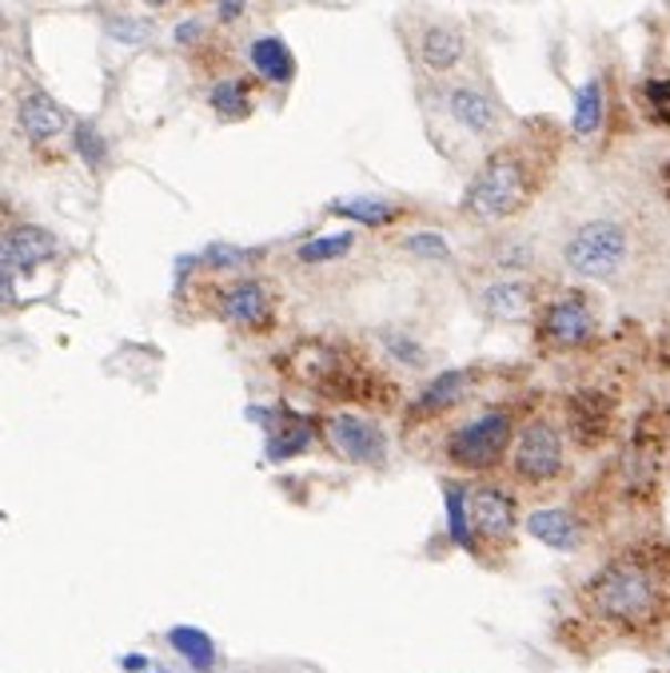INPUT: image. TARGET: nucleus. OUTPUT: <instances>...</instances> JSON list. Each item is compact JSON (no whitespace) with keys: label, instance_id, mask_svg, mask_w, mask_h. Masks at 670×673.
<instances>
[{"label":"nucleus","instance_id":"cd10ccee","mask_svg":"<svg viewBox=\"0 0 670 673\" xmlns=\"http://www.w3.org/2000/svg\"><path fill=\"white\" fill-rule=\"evenodd\" d=\"M208 104L216 116L224 120H244L251 112V92L244 80H220V84H212L208 92Z\"/></svg>","mask_w":670,"mask_h":673},{"label":"nucleus","instance_id":"2f4dec72","mask_svg":"<svg viewBox=\"0 0 670 673\" xmlns=\"http://www.w3.org/2000/svg\"><path fill=\"white\" fill-rule=\"evenodd\" d=\"M76 152H81V159L89 168H101L104 156H109V139L92 128V124H81V128H76Z\"/></svg>","mask_w":670,"mask_h":673},{"label":"nucleus","instance_id":"f3484780","mask_svg":"<svg viewBox=\"0 0 670 673\" xmlns=\"http://www.w3.org/2000/svg\"><path fill=\"white\" fill-rule=\"evenodd\" d=\"M328 216L351 219L355 228L388 231V228H395V224L408 219V208H403V204H391V199H380V196H351V199H336V204H328Z\"/></svg>","mask_w":670,"mask_h":673},{"label":"nucleus","instance_id":"72a5a7b5","mask_svg":"<svg viewBox=\"0 0 670 673\" xmlns=\"http://www.w3.org/2000/svg\"><path fill=\"white\" fill-rule=\"evenodd\" d=\"M244 12H248V0H216V20L220 24H236V20H244Z\"/></svg>","mask_w":670,"mask_h":673},{"label":"nucleus","instance_id":"a878e982","mask_svg":"<svg viewBox=\"0 0 670 673\" xmlns=\"http://www.w3.org/2000/svg\"><path fill=\"white\" fill-rule=\"evenodd\" d=\"M375 343L383 346V355H388L391 363H403V366H411V371L427 366V346H423L420 339L411 335V331L380 328V331H375Z\"/></svg>","mask_w":670,"mask_h":673},{"label":"nucleus","instance_id":"423d86ee","mask_svg":"<svg viewBox=\"0 0 670 673\" xmlns=\"http://www.w3.org/2000/svg\"><path fill=\"white\" fill-rule=\"evenodd\" d=\"M535 339L547 351H583L599 339V308L579 288L555 291L535 311Z\"/></svg>","mask_w":670,"mask_h":673},{"label":"nucleus","instance_id":"4be33fe9","mask_svg":"<svg viewBox=\"0 0 670 673\" xmlns=\"http://www.w3.org/2000/svg\"><path fill=\"white\" fill-rule=\"evenodd\" d=\"M268 463H288V458L303 455L316 438V426L308 423L303 415H284L268 426Z\"/></svg>","mask_w":670,"mask_h":673},{"label":"nucleus","instance_id":"bb28decb","mask_svg":"<svg viewBox=\"0 0 670 673\" xmlns=\"http://www.w3.org/2000/svg\"><path fill=\"white\" fill-rule=\"evenodd\" d=\"M168 642L176 645V654L188 658L200 673H208L212 662H216V645H212V638L204 634V630H196V625H172Z\"/></svg>","mask_w":670,"mask_h":673},{"label":"nucleus","instance_id":"c756f323","mask_svg":"<svg viewBox=\"0 0 670 673\" xmlns=\"http://www.w3.org/2000/svg\"><path fill=\"white\" fill-rule=\"evenodd\" d=\"M639 104L650 124L670 128V76H650L639 84Z\"/></svg>","mask_w":670,"mask_h":673},{"label":"nucleus","instance_id":"f03ea898","mask_svg":"<svg viewBox=\"0 0 670 673\" xmlns=\"http://www.w3.org/2000/svg\"><path fill=\"white\" fill-rule=\"evenodd\" d=\"M539 191V172L523 152L503 148L491 152L480 164V172L471 176V184L463 188L460 208L463 216L480 219V224H507L519 211L530 208V199Z\"/></svg>","mask_w":670,"mask_h":673},{"label":"nucleus","instance_id":"20e7f679","mask_svg":"<svg viewBox=\"0 0 670 673\" xmlns=\"http://www.w3.org/2000/svg\"><path fill=\"white\" fill-rule=\"evenodd\" d=\"M630 259V231L619 219H587L563 244V263L583 283H610L619 279Z\"/></svg>","mask_w":670,"mask_h":673},{"label":"nucleus","instance_id":"c9c22d12","mask_svg":"<svg viewBox=\"0 0 670 673\" xmlns=\"http://www.w3.org/2000/svg\"><path fill=\"white\" fill-rule=\"evenodd\" d=\"M200 32H204L200 20H184L181 29H176V44H192V40L200 37Z\"/></svg>","mask_w":670,"mask_h":673},{"label":"nucleus","instance_id":"473e14b6","mask_svg":"<svg viewBox=\"0 0 670 673\" xmlns=\"http://www.w3.org/2000/svg\"><path fill=\"white\" fill-rule=\"evenodd\" d=\"M109 32L121 40V44H144V40L152 37V24H148V20L116 17V20H109Z\"/></svg>","mask_w":670,"mask_h":673},{"label":"nucleus","instance_id":"c85d7f7f","mask_svg":"<svg viewBox=\"0 0 670 673\" xmlns=\"http://www.w3.org/2000/svg\"><path fill=\"white\" fill-rule=\"evenodd\" d=\"M403 256H415L423 263H451V244L443 231H411L400 239Z\"/></svg>","mask_w":670,"mask_h":673},{"label":"nucleus","instance_id":"e433bc0d","mask_svg":"<svg viewBox=\"0 0 670 673\" xmlns=\"http://www.w3.org/2000/svg\"><path fill=\"white\" fill-rule=\"evenodd\" d=\"M662 179H667V184H670V159H667V164H662Z\"/></svg>","mask_w":670,"mask_h":673},{"label":"nucleus","instance_id":"f257e3e1","mask_svg":"<svg viewBox=\"0 0 670 673\" xmlns=\"http://www.w3.org/2000/svg\"><path fill=\"white\" fill-rule=\"evenodd\" d=\"M583 598H587L590 614L602 622L619 625V630H642V625L659 622L667 582L654 562L639 555H622L610 558L599 574L590 578Z\"/></svg>","mask_w":670,"mask_h":673},{"label":"nucleus","instance_id":"6ab92c4d","mask_svg":"<svg viewBox=\"0 0 670 673\" xmlns=\"http://www.w3.org/2000/svg\"><path fill=\"white\" fill-rule=\"evenodd\" d=\"M607 124V84L602 76H590L575 92V112H570V132L575 139H595Z\"/></svg>","mask_w":670,"mask_h":673},{"label":"nucleus","instance_id":"39448f33","mask_svg":"<svg viewBox=\"0 0 670 673\" xmlns=\"http://www.w3.org/2000/svg\"><path fill=\"white\" fill-rule=\"evenodd\" d=\"M515 435L519 431H515V415L511 411H483V415L467 418V423L451 431L447 443H443V458L455 470L483 475V470H495L511 455Z\"/></svg>","mask_w":670,"mask_h":673},{"label":"nucleus","instance_id":"b1692460","mask_svg":"<svg viewBox=\"0 0 670 673\" xmlns=\"http://www.w3.org/2000/svg\"><path fill=\"white\" fill-rule=\"evenodd\" d=\"M447 506V535L460 550H475V522H471V490L463 483H443Z\"/></svg>","mask_w":670,"mask_h":673},{"label":"nucleus","instance_id":"7c9ffc66","mask_svg":"<svg viewBox=\"0 0 670 673\" xmlns=\"http://www.w3.org/2000/svg\"><path fill=\"white\" fill-rule=\"evenodd\" d=\"M248 259H251V251H244V248H231V244H212V248H204L200 263L208 271H244V268H248Z\"/></svg>","mask_w":670,"mask_h":673},{"label":"nucleus","instance_id":"7ed1b4c3","mask_svg":"<svg viewBox=\"0 0 670 673\" xmlns=\"http://www.w3.org/2000/svg\"><path fill=\"white\" fill-rule=\"evenodd\" d=\"M300 383L311 391H320V398H336V403H391V386L383 383L371 366L355 363L343 355L340 346L308 343L300 346V363H296Z\"/></svg>","mask_w":670,"mask_h":673},{"label":"nucleus","instance_id":"9d476101","mask_svg":"<svg viewBox=\"0 0 670 673\" xmlns=\"http://www.w3.org/2000/svg\"><path fill=\"white\" fill-rule=\"evenodd\" d=\"M567 435L583 446V451H595L615 435V398L607 391H595V386H583V391H570L567 395Z\"/></svg>","mask_w":670,"mask_h":673},{"label":"nucleus","instance_id":"6e6552de","mask_svg":"<svg viewBox=\"0 0 670 673\" xmlns=\"http://www.w3.org/2000/svg\"><path fill=\"white\" fill-rule=\"evenodd\" d=\"M323 443L331 455L351 466H383L388 463V431L375 418L355 415V411H331L320 423Z\"/></svg>","mask_w":670,"mask_h":673},{"label":"nucleus","instance_id":"412c9836","mask_svg":"<svg viewBox=\"0 0 670 673\" xmlns=\"http://www.w3.org/2000/svg\"><path fill=\"white\" fill-rule=\"evenodd\" d=\"M248 60L251 69H256V76L268 80V84H291V76H296V56H291V49L280 37L251 40Z\"/></svg>","mask_w":670,"mask_h":673},{"label":"nucleus","instance_id":"ddd939ff","mask_svg":"<svg viewBox=\"0 0 670 673\" xmlns=\"http://www.w3.org/2000/svg\"><path fill=\"white\" fill-rule=\"evenodd\" d=\"M471 522H475V535L487 538V542H507L519 526V506L515 495L503 490V486H475L471 490Z\"/></svg>","mask_w":670,"mask_h":673},{"label":"nucleus","instance_id":"a211bd4d","mask_svg":"<svg viewBox=\"0 0 670 673\" xmlns=\"http://www.w3.org/2000/svg\"><path fill=\"white\" fill-rule=\"evenodd\" d=\"M52 251H56V236L44 228H32V224H21L0 239V256L12 271H32L37 263L52 259Z\"/></svg>","mask_w":670,"mask_h":673},{"label":"nucleus","instance_id":"f8f14e48","mask_svg":"<svg viewBox=\"0 0 670 673\" xmlns=\"http://www.w3.org/2000/svg\"><path fill=\"white\" fill-rule=\"evenodd\" d=\"M539 288L523 276H499L491 279L487 288L480 291V308L487 319H499V323H523L539 311Z\"/></svg>","mask_w":670,"mask_h":673},{"label":"nucleus","instance_id":"393cba45","mask_svg":"<svg viewBox=\"0 0 670 673\" xmlns=\"http://www.w3.org/2000/svg\"><path fill=\"white\" fill-rule=\"evenodd\" d=\"M351 251H355V231L340 228V231H328V236L303 239L300 248H296V259H300L303 268H323V263H336V259L351 256Z\"/></svg>","mask_w":670,"mask_h":673},{"label":"nucleus","instance_id":"aec40b11","mask_svg":"<svg viewBox=\"0 0 670 673\" xmlns=\"http://www.w3.org/2000/svg\"><path fill=\"white\" fill-rule=\"evenodd\" d=\"M64 124H69V116H64V108L49 96V92H32V96L21 100V128H24V136L37 139V144H44V139H52L56 132H64Z\"/></svg>","mask_w":670,"mask_h":673},{"label":"nucleus","instance_id":"0eeeda50","mask_svg":"<svg viewBox=\"0 0 670 673\" xmlns=\"http://www.w3.org/2000/svg\"><path fill=\"white\" fill-rule=\"evenodd\" d=\"M511 470L527 486H550L567 475V443L550 418H530L511 443Z\"/></svg>","mask_w":670,"mask_h":673},{"label":"nucleus","instance_id":"1a4fd4ad","mask_svg":"<svg viewBox=\"0 0 670 673\" xmlns=\"http://www.w3.org/2000/svg\"><path fill=\"white\" fill-rule=\"evenodd\" d=\"M276 308H280V299L264 279H236L216 296V311L224 323L248 331V335H264L276 328Z\"/></svg>","mask_w":670,"mask_h":673},{"label":"nucleus","instance_id":"f704fd0d","mask_svg":"<svg viewBox=\"0 0 670 673\" xmlns=\"http://www.w3.org/2000/svg\"><path fill=\"white\" fill-rule=\"evenodd\" d=\"M12 276H17V271H12L9 263H4V256H0V308H12V303H17V291H12Z\"/></svg>","mask_w":670,"mask_h":673},{"label":"nucleus","instance_id":"2eb2a0df","mask_svg":"<svg viewBox=\"0 0 670 673\" xmlns=\"http://www.w3.org/2000/svg\"><path fill=\"white\" fill-rule=\"evenodd\" d=\"M523 526H527V535L535 542H543L555 555H575L583 546V522L567 506H539V510H530L523 518Z\"/></svg>","mask_w":670,"mask_h":673},{"label":"nucleus","instance_id":"4468645a","mask_svg":"<svg viewBox=\"0 0 670 673\" xmlns=\"http://www.w3.org/2000/svg\"><path fill=\"white\" fill-rule=\"evenodd\" d=\"M447 116L460 124L463 132L480 139H491L499 132V104L480 89V84H455L447 92Z\"/></svg>","mask_w":670,"mask_h":673},{"label":"nucleus","instance_id":"dca6fc26","mask_svg":"<svg viewBox=\"0 0 670 673\" xmlns=\"http://www.w3.org/2000/svg\"><path fill=\"white\" fill-rule=\"evenodd\" d=\"M415 56H420V64L427 72L460 69L463 56H467V37H463V29H455V24L435 20V24H427V29L415 37Z\"/></svg>","mask_w":670,"mask_h":673},{"label":"nucleus","instance_id":"4c0bfd02","mask_svg":"<svg viewBox=\"0 0 670 673\" xmlns=\"http://www.w3.org/2000/svg\"><path fill=\"white\" fill-rule=\"evenodd\" d=\"M144 4H168V0H144Z\"/></svg>","mask_w":670,"mask_h":673},{"label":"nucleus","instance_id":"9b49d317","mask_svg":"<svg viewBox=\"0 0 670 673\" xmlns=\"http://www.w3.org/2000/svg\"><path fill=\"white\" fill-rule=\"evenodd\" d=\"M471 386H475V371H463V366H447L435 379L420 386V395L411 398L408 418L411 423H431V418H443L447 411L467 403Z\"/></svg>","mask_w":670,"mask_h":673},{"label":"nucleus","instance_id":"5701e85b","mask_svg":"<svg viewBox=\"0 0 670 673\" xmlns=\"http://www.w3.org/2000/svg\"><path fill=\"white\" fill-rule=\"evenodd\" d=\"M539 263V244L530 236H499L491 244V268L499 276H527Z\"/></svg>","mask_w":670,"mask_h":673}]
</instances>
